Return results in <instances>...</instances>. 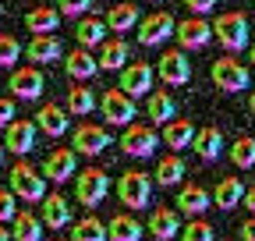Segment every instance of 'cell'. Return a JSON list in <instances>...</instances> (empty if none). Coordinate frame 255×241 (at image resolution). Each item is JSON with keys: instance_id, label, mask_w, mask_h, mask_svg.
Listing matches in <instances>:
<instances>
[{"instance_id": "1", "label": "cell", "mask_w": 255, "mask_h": 241, "mask_svg": "<svg viewBox=\"0 0 255 241\" xmlns=\"http://www.w3.org/2000/svg\"><path fill=\"white\" fill-rule=\"evenodd\" d=\"M117 199L128 206V209H142L149 206L152 199V177L145 170H124L117 177Z\"/></svg>"}, {"instance_id": "2", "label": "cell", "mask_w": 255, "mask_h": 241, "mask_svg": "<svg viewBox=\"0 0 255 241\" xmlns=\"http://www.w3.org/2000/svg\"><path fill=\"white\" fill-rule=\"evenodd\" d=\"M213 39L223 50H245L248 46V18L241 11H227L213 21Z\"/></svg>"}, {"instance_id": "3", "label": "cell", "mask_w": 255, "mask_h": 241, "mask_svg": "<svg viewBox=\"0 0 255 241\" xmlns=\"http://www.w3.org/2000/svg\"><path fill=\"white\" fill-rule=\"evenodd\" d=\"M213 85L220 93H245L252 85V78L238 57H220V60H213Z\"/></svg>"}, {"instance_id": "4", "label": "cell", "mask_w": 255, "mask_h": 241, "mask_svg": "<svg viewBox=\"0 0 255 241\" xmlns=\"http://www.w3.org/2000/svg\"><path fill=\"white\" fill-rule=\"evenodd\" d=\"M107 192H110V177L100 170V167H85L78 177H75V199L82 202V206H100L103 199H107Z\"/></svg>"}, {"instance_id": "5", "label": "cell", "mask_w": 255, "mask_h": 241, "mask_svg": "<svg viewBox=\"0 0 255 241\" xmlns=\"http://www.w3.org/2000/svg\"><path fill=\"white\" fill-rule=\"evenodd\" d=\"M43 188H46V177H39V170L32 163H14L11 170V192L25 202H43Z\"/></svg>"}, {"instance_id": "6", "label": "cell", "mask_w": 255, "mask_h": 241, "mask_svg": "<svg viewBox=\"0 0 255 241\" xmlns=\"http://www.w3.org/2000/svg\"><path fill=\"white\" fill-rule=\"evenodd\" d=\"M121 93L128 96H149L152 93V64H145V60H128V64L121 68Z\"/></svg>"}, {"instance_id": "7", "label": "cell", "mask_w": 255, "mask_h": 241, "mask_svg": "<svg viewBox=\"0 0 255 241\" xmlns=\"http://www.w3.org/2000/svg\"><path fill=\"white\" fill-rule=\"evenodd\" d=\"M100 110H103V120L124 124V128H128V120H135V114H138L135 100L128 93H121V89H107V93L100 96Z\"/></svg>"}, {"instance_id": "8", "label": "cell", "mask_w": 255, "mask_h": 241, "mask_svg": "<svg viewBox=\"0 0 255 241\" xmlns=\"http://www.w3.org/2000/svg\"><path fill=\"white\" fill-rule=\"evenodd\" d=\"M174 14H167V11H152V14H145L142 21H138V43L142 46H159V43H167L170 36H174Z\"/></svg>"}, {"instance_id": "9", "label": "cell", "mask_w": 255, "mask_h": 241, "mask_svg": "<svg viewBox=\"0 0 255 241\" xmlns=\"http://www.w3.org/2000/svg\"><path fill=\"white\" fill-rule=\"evenodd\" d=\"M156 142H159V135L152 128H145V124H128L124 135H121V149L128 156H135V160L152 156L156 153Z\"/></svg>"}, {"instance_id": "10", "label": "cell", "mask_w": 255, "mask_h": 241, "mask_svg": "<svg viewBox=\"0 0 255 241\" xmlns=\"http://www.w3.org/2000/svg\"><path fill=\"white\" fill-rule=\"evenodd\" d=\"M36 120H11V124L4 128V149H11V153H18V156H25V153H32L36 149Z\"/></svg>"}, {"instance_id": "11", "label": "cell", "mask_w": 255, "mask_h": 241, "mask_svg": "<svg viewBox=\"0 0 255 241\" xmlns=\"http://www.w3.org/2000/svg\"><path fill=\"white\" fill-rule=\"evenodd\" d=\"M43 71L39 68H18V71H11V78H7V89L18 96V100H39L43 96Z\"/></svg>"}, {"instance_id": "12", "label": "cell", "mask_w": 255, "mask_h": 241, "mask_svg": "<svg viewBox=\"0 0 255 241\" xmlns=\"http://www.w3.org/2000/svg\"><path fill=\"white\" fill-rule=\"evenodd\" d=\"M110 131L107 128H100V124H82L78 131H75V138H71V145H75V153H82V156H100L103 149H110Z\"/></svg>"}, {"instance_id": "13", "label": "cell", "mask_w": 255, "mask_h": 241, "mask_svg": "<svg viewBox=\"0 0 255 241\" xmlns=\"http://www.w3.org/2000/svg\"><path fill=\"white\" fill-rule=\"evenodd\" d=\"M156 71H159V78H163L167 85H188L191 82V64H188L184 50H167L163 57H159Z\"/></svg>"}, {"instance_id": "14", "label": "cell", "mask_w": 255, "mask_h": 241, "mask_svg": "<svg viewBox=\"0 0 255 241\" xmlns=\"http://www.w3.org/2000/svg\"><path fill=\"white\" fill-rule=\"evenodd\" d=\"M174 39L181 43V50H202L213 39V28L202 18H184L174 25Z\"/></svg>"}, {"instance_id": "15", "label": "cell", "mask_w": 255, "mask_h": 241, "mask_svg": "<svg viewBox=\"0 0 255 241\" xmlns=\"http://www.w3.org/2000/svg\"><path fill=\"white\" fill-rule=\"evenodd\" d=\"M78 170V160H75V149H53V153L43 160V177L46 181H71Z\"/></svg>"}, {"instance_id": "16", "label": "cell", "mask_w": 255, "mask_h": 241, "mask_svg": "<svg viewBox=\"0 0 255 241\" xmlns=\"http://www.w3.org/2000/svg\"><path fill=\"white\" fill-rule=\"evenodd\" d=\"M36 128H39L43 135H50V138H60L64 131L71 128V120H68V110H64V107H57V103H46V107H39V114H36Z\"/></svg>"}, {"instance_id": "17", "label": "cell", "mask_w": 255, "mask_h": 241, "mask_svg": "<svg viewBox=\"0 0 255 241\" xmlns=\"http://www.w3.org/2000/svg\"><path fill=\"white\" fill-rule=\"evenodd\" d=\"M43 224H46L50 231H64V227L71 224V202L64 199L60 192L43 195Z\"/></svg>"}, {"instance_id": "18", "label": "cell", "mask_w": 255, "mask_h": 241, "mask_svg": "<svg viewBox=\"0 0 255 241\" xmlns=\"http://www.w3.org/2000/svg\"><path fill=\"white\" fill-rule=\"evenodd\" d=\"M191 149L206 160V163H213L220 153H223V131L216 128V124H206V128H195V138H191Z\"/></svg>"}, {"instance_id": "19", "label": "cell", "mask_w": 255, "mask_h": 241, "mask_svg": "<svg viewBox=\"0 0 255 241\" xmlns=\"http://www.w3.org/2000/svg\"><path fill=\"white\" fill-rule=\"evenodd\" d=\"M145 227L156 241H170V238L181 234V217H177V209H152Z\"/></svg>"}, {"instance_id": "20", "label": "cell", "mask_w": 255, "mask_h": 241, "mask_svg": "<svg viewBox=\"0 0 255 241\" xmlns=\"http://www.w3.org/2000/svg\"><path fill=\"white\" fill-rule=\"evenodd\" d=\"M25 57L32 64H53V60L64 57V46L57 36H32V43L25 46Z\"/></svg>"}, {"instance_id": "21", "label": "cell", "mask_w": 255, "mask_h": 241, "mask_svg": "<svg viewBox=\"0 0 255 241\" xmlns=\"http://www.w3.org/2000/svg\"><path fill=\"white\" fill-rule=\"evenodd\" d=\"M138 21H142V11L135 4H114L107 11V18H103V25L110 28V32H117V36H124L128 28H135Z\"/></svg>"}, {"instance_id": "22", "label": "cell", "mask_w": 255, "mask_h": 241, "mask_svg": "<svg viewBox=\"0 0 255 241\" xmlns=\"http://www.w3.org/2000/svg\"><path fill=\"white\" fill-rule=\"evenodd\" d=\"M57 25H60V11L57 7H32L25 14V28L32 36H53Z\"/></svg>"}, {"instance_id": "23", "label": "cell", "mask_w": 255, "mask_h": 241, "mask_svg": "<svg viewBox=\"0 0 255 241\" xmlns=\"http://www.w3.org/2000/svg\"><path fill=\"white\" fill-rule=\"evenodd\" d=\"M209 192L202 188V185H184L181 192H177V209H181V213H188V217H199V213H206V209H209Z\"/></svg>"}, {"instance_id": "24", "label": "cell", "mask_w": 255, "mask_h": 241, "mask_svg": "<svg viewBox=\"0 0 255 241\" xmlns=\"http://www.w3.org/2000/svg\"><path fill=\"white\" fill-rule=\"evenodd\" d=\"M142 224L128 213H117L110 224H107V241H142Z\"/></svg>"}, {"instance_id": "25", "label": "cell", "mask_w": 255, "mask_h": 241, "mask_svg": "<svg viewBox=\"0 0 255 241\" xmlns=\"http://www.w3.org/2000/svg\"><path fill=\"white\" fill-rule=\"evenodd\" d=\"M103 36H107V25H103V18H92V14L78 18V25H75V39H78V46H82V50H89V46H100V43H103Z\"/></svg>"}, {"instance_id": "26", "label": "cell", "mask_w": 255, "mask_h": 241, "mask_svg": "<svg viewBox=\"0 0 255 241\" xmlns=\"http://www.w3.org/2000/svg\"><path fill=\"white\" fill-rule=\"evenodd\" d=\"M145 114H149V120H174L177 117V103H174V96L170 93H163V89H156V93H149V100H145Z\"/></svg>"}, {"instance_id": "27", "label": "cell", "mask_w": 255, "mask_h": 241, "mask_svg": "<svg viewBox=\"0 0 255 241\" xmlns=\"http://www.w3.org/2000/svg\"><path fill=\"white\" fill-rule=\"evenodd\" d=\"M191 138H195V124H191L188 117H174V120H167V128H163V142H167L170 149H188V145H191Z\"/></svg>"}, {"instance_id": "28", "label": "cell", "mask_w": 255, "mask_h": 241, "mask_svg": "<svg viewBox=\"0 0 255 241\" xmlns=\"http://www.w3.org/2000/svg\"><path fill=\"white\" fill-rule=\"evenodd\" d=\"M103 71H121L128 64V43L124 39H107L100 43V60H96Z\"/></svg>"}, {"instance_id": "29", "label": "cell", "mask_w": 255, "mask_h": 241, "mask_svg": "<svg viewBox=\"0 0 255 241\" xmlns=\"http://www.w3.org/2000/svg\"><path fill=\"white\" fill-rule=\"evenodd\" d=\"M14 231H11V241H39L43 238V220L36 213H28V209H21V213H14Z\"/></svg>"}, {"instance_id": "30", "label": "cell", "mask_w": 255, "mask_h": 241, "mask_svg": "<svg viewBox=\"0 0 255 241\" xmlns=\"http://www.w3.org/2000/svg\"><path fill=\"white\" fill-rule=\"evenodd\" d=\"M64 71H68L71 78H78V82H85V78H92L96 71H100V64H96V57L89 53V50H71L68 53V64H64Z\"/></svg>"}, {"instance_id": "31", "label": "cell", "mask_w": 255, "mask_h": 241, "mask_svg": "<svg viewBox=\"0 0 255 241\" xmlns=\"http://www.w3.org/2000/svg\"><path fill=\"white\" fill-rule=\"evenodd\" d=\"M181 181H184V160L177 153H170V156H163L156 163V185L174 188V185H181Z\"/></svg>"}, {"instance_id": "32", "label": "cell", "mask_w": 255, "mask_h": 241, "mask_svg": "<svg viewBox=\"0 0 255 241\" xmlns=\"http://www.w3.org/2000/svg\"><path fill=\"white\" fill-rule=\"evenodd\" d=\"M241 195H245L241 177H223L220 185L213 188V202H216L220 209H234V206H241Z\"/></svg>"}, {"instance_id": "33", "label": "cell", "mask_w": 255, "mask_h": 241, "mask_svg": "<svg viewBox=\"0 0 255 241\" xmlns=\"http://www.w3.org/2000/svg\"><path fill=\"white\" fill-rule=\"evenodd\" d=\"M71 241H107V224L100 217H82L71 227Z\"/></svg>"}, {"instance_id": "34", "label": "cell", "mask_w": 255, "mask_h": 241, "mask_svg": "<svg viewBox=\"0 0 255 241\" xmlns=\"http://www.w3.org/2000/svg\"><path fill=\"white\" fill-rule=\"evenodd\" d=\"M68 110L78 114V117L92 114V110H96V93H92L89 85H71V93H68Z\"/></svg>"}, {"instance_id": "35", "label": "cell", "mask_w": 255, "mask_h": 241, "mask_svg": "<svg viewBox=\"0 0 255 241\" xmlns=\"http://www.w3.org/2000/svg\"><path fill=\"white\" fill-rule=\"evenodd\" d=\"M231 160H234V167H255V138L252 135H241L234 145H231Z\"/></svg>"}, {"instance_id": "36", "label": "cell", "mask_w": 255, "mask_h": 241, "mask_svg": "<svg viewBox=\"0 0 255 241\" xmlns=\"http://www.w3.org/2000/svg\"><path fill=\"white\" fill-rule=\"evenodd\" d=\"M181 238H184V241H213L216 231H213V224H206V220H188Z\"/></svg>"}, {"instance_id": "37", "label": "cell", "mask_w": 255, "mask_h": 241, "mask_svg": "<svg viewBox=\"0 0 255 241\" xmlns=\"http://www.w3.org/2000/svg\"><path fill=\"white\" fill-rule=\"evenodd\" d=\"M21 57V43L11 32H0V64H14Z\"/></svg>"}, {"instance_id": "38", "label": "cell", "mask_w": 255, "mask_h": 241, "mask_svg": "<svg viewBox=\"0 0 255 241\" xmlns=\"http://www.w3.org/2000/svg\"><path fill=\"white\" fill-rule=\"evenodd\" d=\"M89 7H92V0H57V11L68 18H85Z\"/></svg>"}, {"instance_id": "39", "label": "cell", "mask_w": 255, "mask_h": 241, "mask_svg": "<svg viewBox=\"0 0 255 241\" xmlns=\"http://www.w3.org/2000/svg\"><path fill=\"white\" fill-rule=\"evenodd\" d=\"M14 220V192H0V224Z\"/></svg>"}, {"instance_id": "40", "label": "cell", "mask_w": 255, "mask_h": 241, "mask_svg": "<svg viewBox=\"0 0 255 241\" xmlns=\"http://www.w3.org/2000/svg\"><path fill=\"white\" fill-rule=\"evenodd\" d=\"M11 120H14V103L7 96H0V128H7Z\"/></svg>"}, {"instance_id": "41", "label": "cell", "mask_w": 255, "mask_h": 241, "mask_svg": "<svg viewBox=\"0 0 255 241\" xmlns=\"http://www.w3.org/2000/svg\"><path fill=\"white\" fill-rule=\"evenodd\" d=\"M216 4H220V0H184V7L199 11V14H209V11H213Z\"/></svg>"}, {"instance_id": "42", "label": "cell", "mask_w": 255, "mask_h": 241, "mask_svg": "<svg viewBox=\"0 0 255 241\" xmlns=\"http://www.w3.org/2000/svg\"><path fill=\"white\" fill-rule=\"evenodd\" d=\"M238 234H241V241H255V217H252V220H245Z\"/></svg>"}, {"instance_id": "43", "label": "cell", "mask_w": 255, "mask_h": 241, "mask_svg": "<svg viewBox=\"0 0 255 241\" xmlns=\"http://www.w3.org/2000/svg\"><path fill=\"white\" fill-rule=\"evenodd\" d=\"M241 202H245V206L252 209V213H255V188H248V192L241 195Z\"/></svg>"}, {"instance_id": "44", "label": "cell", "mask_w": 255, "mask_h": 241, "mask_svg": "<svg viewBox=\"0 0 255 241\" xmlns=\"http://www.w3.org/2000/svg\"><path fill=\"white\" fill-rule=\"evenodd\" d=\"M0 241H11V231H7L4 224H0Z\"/></svg>"}, {"instance_id": "45", "label": "cell", "mask_w": 255, "mask_h": 241, "mask_svg": "<svg viewBox=\"0 0 255 241\" xmlns=\"http://www.w3.org/2000/svg\"><path fill=\"white\" fill-rule=\"evenodd\" d=\"M248 107H252V114H255V93H252V96H248Z\"/></svg>"}, {"instance_id": "46", "label": "cell", "mask_w": 255, "mask_h": 241, "mask_svg": "<svg viewBox=\"0 0 255 241\" xmlns=\"http://www.w3.org/2000/svg\"><path fill=\"white\" fill-rule=\"evenodd\" d=\"M252 64H255V43H252Z\"/></svg>"}, {"instance_id": "47", "label": "cell", "mask_w": 255, "mask_h": 241, "mask_svg": "<svg viewBox=\"0 0 255 241\" xmlns=\"http://www.w3.org/2000/svg\"><path fill=\"white\" fill-rule=\"evenodd\" d=\"M0 163H4V145H0Z\"/></svg>"}, {"instance_id": "48", "label": "cell", "mask_w": 255, "mask_h": 241, "mask_svg": "<svg viewBox=\"0 0 255 241\" xmlns=\"http://www.w3.org/2000/svg\"><path fill=\"white\" fill-rule=\"evenodd\" d=\"M152 4H159V0H152Z\"/></svg>"}, {"instance_id": "49", "label": "cell", "mask_w": 255, "mask_h": 241, "mask_svg": "<svg viewBox=\"0 0 255 241\" xmlns=\"http://www.w3.org/2000/svg\"><path fill=\"white\" fill-rule=\"evenodd\" d=\"M0 14H4V7H0Z\"/></svg>"}]
</instances>
